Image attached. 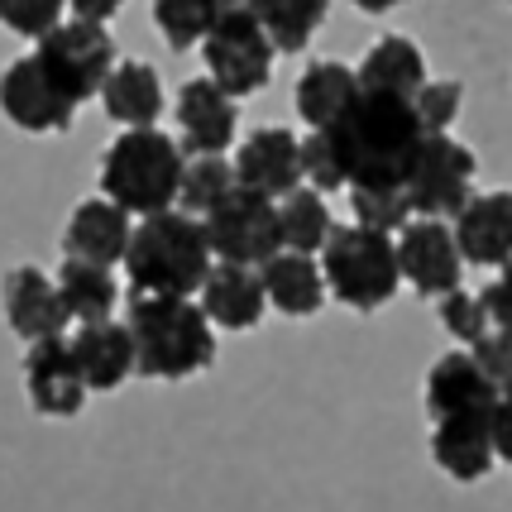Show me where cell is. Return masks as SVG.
<instances>
[{
  "label": "cell",
  "mask_w": 512,
  "mask_h": 512,
  "mask_svg": "<svg viewBox=\"0 0 512 512\" xmlns=\"http://www.w3.org/2000/svg\"><path fill=\"white\" fill-rule=\"evenodd\" d=\"M460 106H465V87L460 82H426V91L417 96V115H422L426 134H446L455 125Z\"/></svg>",
  "instance_id": "cell-34"
},
{
  "label": "cell",
  "mask_w": 512,
  "mask_h": 512,
  "mask_svg": "<svg viewBox=\"0 0 512 512\" xmlns=\"http://www.w3.org/2000/svg\"><path fill=\"white\" fill-rule=\"evenodd\" d=\"M398 259H402V278H407L417 292H426V297H450V292H460L465 254H460V240H455L450 225L412 221L398 235Z\"/></svg>",
  "instance_id": "cell-11"
},
{
  "label": "cell",
  "mask_w": 512,
  "mask_h": 512,
  "mask_svg": "<svg viewBox=\"0 0 512 512\" xmlns=\"http://www.w3.org/2000/svg\"><path fill=\"white\" fill-rule=\"evenodd\" d=\"M125 326L134 331L144 379H192L216 359V326L192 297H134Z\"/></svg>",
  "instance_id": "cell-3"
},
{
  "label": "cell",
  "mask_w": 512,
  "mask_h": 512,
  "mask_svg": "<svg viewBox=\"0 0 512 512\" xmlns=\"http://www.w3.org/2000/svg\"><path fill=\"white\" fill-rule=\"evenodd\" d=\"M130 245H134L130 211H120L106 197L82 201L63 225V259H77V264H96V268L125 264Z\"/></svg>",
  "instance_id": "cell-14"
},
{
  "label": "cell",
  "mask_w": 512,
  "mask_h": 512,
  "mask_svg": "<svg viewBox=\"0 0 512 512\" xmlns=\"http://www.w3.org/2000/svg\"><path fill=\"white\" fill-rule=\"evenodd\" d=\"M493 450H498V460L512 465V388L498 398V412H493Z\"/></svg>",
  "instance_id": "cell-38"
},
{
  "label": "cell",
  "mask_w": 512,
  "mask_h": 512,
  "mask_svg": "<svg viewBox=\"0 0 512 512\" xmlns=\"http://www.w3.org/2000/svg\"><path fill=\"white\" fill-rule=\"evenodd\" d=\"M455 240L465 264H512V192H484L465 206V216L455 221Z\"/></svg>",
  "instance_id": "cell-19"
},
{
  "label": "cell",
  "mask_w": 512,
  "mask_h": 512,
  "mask_svg": "<svg viewBox=\"0 0 512 512\" xmlns=\"http://www.w3.org/2000/svg\"><path fill=\"white\" fill-rule=\"evenodd\" d=\"M58 292H63L72 321H82V326L111 321L115 302H120V288H115L111 268L77 264V259H63V264H58Z\"/></svg>",
  "instance_id": "cell-26"
},
{
  "label": "cell",
  "mask_w": 512,
  "mask_h": 512,
  "mask_svg": "<svg viewBox=\"0 0 512 512\" xmlns=\"http://www.w3.org/2000/svg\"><path fill=\"white\" fill-rule=\"evenodd\" d=\"M178 125H182V154L225 158L230 139L240 130V111L211 77H192L178 91Z\"/></svg>",
  "instance_id": "cell-16"
},
{
  "label": "cell",
  "mask_w": 512,
  "mask_h": 512,
  "mask_svg": "<svg viewBox=\"0 0 512 512\" xmlns=\"http://www.w3.org/2000/svg\"><path fill=\"white\" fill-rule=\"evenodd\" d=\"M498 398L503 393L479 369L474 350H450L426 374V412H431L436 426L441 422H493Z\"/></svg>",
  "instance_id": "cell-10"
},
{
  "label": "cell",
  "mask_w": 512,
  "mask_h": 512,
  "mask_svg": "<svg viewBox=\"0 0 512 512\" xmlns=\"http://www.w3.org/2000/svg\"><path fill=\"white\" fill-rule=\"evenodd\" d=\"M235 192H240L235 158H192L187 163V178H182V211L187 216H211Z\"/></svg>",
  "instance_id": "cell-28"
},
{
  "label": "cell",
  "mask_w": 512,
  "mask_h": 512,
  "mask_svg": "<svg viewBox=\"0 0 512 512\" xmlns=\"http://www.w3.org/2000/svg\"><path fill=\"white\" fill-rule=\"evenodd\" d=\"M115 15H120V0H72V20L96 24V29H106Z\"/></svg>",
  "instance_id": "cell-39"
},
{
  "label": "cell",
  "mask_w": 512,
  "mask_h": 512,
  "mask_svg": "<svg viewBox=\"0 0 512 512\" xmlns=\"http://www.w3.org/2000/svg\"><path fill=\"white\" fill-rule=\"evenodd\" d=\"M5 316H10V326H15L29 345L58 340L63 326L72 321L58 283H53L48 273H39V268H15V273L5 278Z\"/></svg>",
  "instance_id": "cell-17"
},
{
  "label": "cell",
  "mask_w": 512,
  "mask_h": 512,
  "mask_svg": "<svg viewBox=\"0 0 512 512\" xmlns=\"http://www.w3.org/2000/svg\"><path fill=\"white\" fill-rule=\"evenodd\" d=\"M350 206H355V225L364 230H379V235H393V230H407L412 225V197H407V187L398 192H350Z\"/></svg>",
  "instance_id": "cell-31"
},
{
  "label": "cell",
  "mask_w": 512,
  "mask_h": 512,
  "mask_svg": "<svg viewBox=\"0 0 512 512\" xmlns=\"http://www.w3.org/2000/svg\"><path fill=\"white\" fill-rule=\"evenodd\" d=\"M0 101H5V115L20 125V130L34 134H58L72 125L77 106L63 96V87L44 72V63L29 53V58H15L5 82H0Z\"/></svg>",
  "instance_id": "cell-12"
},
{
  "label": "cell",
  "mask_w": 512,
  "mask_h": 512,
  "mask_svg": "<svg viewBox=\"0 0 512 512\" xmlns=\"http://www.w3.org/2000/svg\"><path fill=\"white\" fill-rule=\"evenodd\" d=\"M359 72V87L364 91H379V96H398V101H412L426 91V58L422 48L402 34H388L379 44L364 53V63L355 67Z\"/></svg>",
  "instance_id": "cell-21"
},
{
  "label": "cell",
  "mask_w": 512,
  "mask_h": 512,
  "mask_svg": "<svg viewBox=\"0 0 512 512\" xmlns=\"http://www.w3.org/2000/svg\"><path fill=\"white\" fill-rule=\"evenodd\" d=\"M24 383H29V398H34V407L44 417H77L91 393L67 335L44 340V345H29V355H24Z\"/></svg>",
  "instance_id": "cell-13"
},
{
  "label": "cell",
  "mask_w": 512,
  "mask_h": 512,
  "mask_svg": "<svg viewBox=\"0 0 512 512\" xmlns=\"http://www.w3.org/2000/svg\"><path fill=\"white\" fill-rule=\"evenodd\" d=\"M101 106L125 130H154V120L163 115V82L149 63H120L101 91Z\"/></svg>",
  "instance_id": "cell-23"
},
{
  "label": "cell",
  "mask_w": 512,
  "mask_h": 512,
  "mask_svg": "<svg viewBox=\"0 0 512 512\" xmlns=\"http://www.w3.org/2000/svg\"><path fill=\"white\" fill-rule=\"evenodd\" d=\"M302 182H307L312 192H340V187H345V178H340V168H335V158L321 134L302 139Z\"/></svg>",
  "instance_id": "cell-35"
},
{
  "label": "cell",
  "mask_w": 512,
  "mask_h": 512,
  "mask_svg": "<svg viewBox=\"0 0 512 512\" xmlns=\"http://www.w3.org/2000/svg\"><path fill=\"white\" fill-rule=\"evenodd\" d=\"M34 58L44 63V72L63 87V96L72 106H82L91 96H101L106 82H111L115 63V44L106 29L96 24H82V20H67L58 34H48L44 44L34 48Z\"/></svg>",
  "instance_id": "cell-8"
},
{
  "label": "cell",
  "mask_w": 512,
  "mask_h": 512,
  "mask_svg": "<svg viewBox=\"0 0 512 512\" xmlns=\"http://www.w3.org/2000/svg\"><path fill=\"white\" fill-rule=\"evenodd\" d=\"M206 221H192L187 211H163L134 225V245L125 259L134 297H192L216 273L211 264Z\"/></svg>",
  "instance_id": "cell-2"
},
{
  "label": "cell",
  "mask_w": 512,
  "mask_h": 512,
  "mask_svg": "<svg viewBox=\"0 0 512 512\" xmlns=\"http://www.w3.org/2000/svg\"><path fill=\"white\" fill-rule=\"evenodd\" d=\"M201 307L211 316V326H221V331H249V326H259V321H264V307H268L264 273L235 268V264H216V273H211L206 288H201Z\"/></svg>",
  "instance_id": "cell-20"
},
{
  "label": "cell",
  "mask_w": 512,
  "mask_h": 512,
  "mask_svg": "<svg viewBox=\"0 0 512 512\" xmlns=\"http://www.w3.org/2000/svg\"><path fill=\"white\" fill-rule=\"evenodd\" d=\"M216 20H221V5H206V0H158L154 5L158 34L168 39V48H178V53L192 44H206Z\"/></svg>",
  "instance_id": "cell-30"
},
{
  "label": "cell",
  "mask_w": 512,
  "mask_h": 512,
  "mask_svg": "<svg viewBox=\"0 0 512 512\" xmlns=\"http://www.w3.org/2000/svg\"><path fill=\"white\" fill-rule=\"evenodd\" d=\"M335 235V221L326 211V197L312 192V187H297L288 201H283V240H288V254H307L312 259L316 249L326 254Z\"/></svg>",
  "instance_id": "cell-27"
},
{
  "label": "cell",
  "mask_w": 512,
  "mask_h": 512,
  "mask_svg": "<svg viewBox=\"0 0 512 512\" xmlns=\"http://www.w3.org/2000/svg\"><path fill=\"white\" fill-rule=\"evenodd\" d=\"M0 20H5V29L29 34V39H39V44H44L48 34H58V29L67 24V5H58V0H39V5H20V0H10V5L0 10Z\"/></svg>",
  "instance_id": "cell-33"
},
{
  "label": "cell",
  "mask_w": 512,
  "mask_h": 512,
  "mask_svg": "<svg viewBox=\"0 0 512 512\" xmlns=\"http://www.w3.org/2000/svg\"><path fill=\"white\" fill-rule=\"evenodd\" d=\"M321 139H326L350 192H398V187H407L417 154L431 134H426L412 101L359 91V101L331 130H321Z\"/></svg>",
  "instance_id": "cell-1"
},
{
  "label": "cell",
  "mask_w": 512,
  "mask_h": 512,
  "mask_svg": "<svg viewBox=\"0 0 512 512\" xmlns=\"http://www.w3.org/2000/svg\"><path fill=\"white\" fill-rule=\"evenodd\" d=\"M359 72L345 63H335V58H321V63H312L307 72H302V82H297V91H292V101H297V115L312 125V134L331 130L340 115L350 111L359 101Z\"/></svg>",
  "instance_id": "cell-22"
},
{
  "label": "cell",
  "mask_w": 512,
  "mask_h": 512,
  "mask_svg": "<svg viewBox=\"0 0 512 512\" xmlns=\"http://www.w3.org/2000/svg\"><path fill=\"white\" fill-rule=\"evenodd\" d=\"M479 302H484V312H489L493 331L512 335V264L498 268V278H493L489 288L479 292Z\"/></svg>",
  "instance_id": "cell-37"
},
{
  "label": "cell",
  "mask_w": 512,
  "mask_h": 512,
  "mask_svg": "<svg viewBox=\"0 0 512 512\" xmlns=\"http://www.w3.org/2000/svg\"><path fill=\"white\" fill-rule=\"evenodd\" d=\"M206 240H211V254L221 264L235 268H254V264H273L278 254H288V240H283V206L264 192H249L240 187L235 197L216 206L206 216Z\"/></svg>",
  "instance_id": "cell-7"
},
{
  "label": "cell",
  "mask_w": 512,
  "mask_h": 512,
  "mask_svg": "<svg viewBox=\"0 0 512 512\" xmlns=\"http://www.w3.org/2000/svg\"><path fill=\"white\" fill-rule=\"evenodd\" d=\"M441 326H446L455 340H465L469 350H479V345L493 335V321H489V312H484V302L465 288L441 297Z\"/></svg>",
  "instance_id": "cell-32"
},
{
  "label": "cell",
  "mask_w": 512,
  "mask_h": 512,
  "mask_svg": "<svg viewBox=\"0 0 512 512\" xmlns=\"http://www.w3.org/2000/svg\"><path fill=\"white\" fill-rule=\"evenodd\" d=\"M474 154L450 134H431L417 154V168L407 178V197L417 221H441V216H465V206L474 201Z\"/></svg>",
  "instance_id": "cell-9"
},
{
  "label": "cell",
  "mask_w": 512,
  "mask_h": 512,
  "mask_svg": "<svg viewBox=\"0 0 512 512\" xmlns=\"http://www.w3.org/2000/svg\"><path fill=\"white\" fill-rule=\"evenodd\" d=\"M264 288L268 307H278L283 316H316L326 302V268L307 254H278L273 264H264Z\"/></svg>",
  "instance_id": "cell-25"
},
{
  "label": "cell",
  "mask_w": 512,
  "mask_h": 512,
  "mask_svg": "<svg viewBox=\"0 0 512 512\" xmlns=\"http://www.w3.org/2000/svg\"><path fill=\"white\" fill-rule=\"evenodd\" d=\"M474 359H479V369L493 379V388H498V393H508L512 388V335L493 331L489 340L474 350Z\"/></svg>",
  "instance_id": "cell-36"
},
{
  "label": "cell",
  "mask_w": 512,
  "mask_h": 512,
  "mask_svg": "<svg viewBox=\"0 0 512 512\" xmlns=\"http://www.w3.org/2000/svg\"><path fill=\"white\" fill-rule=\"evenodd\" d=\"M273 53H278V48H273L264 20H259V5H221V20L211 29V39L201 44V58H206L211 82H216L230 101L254 96L259 87H268Z\"/></svg>",
  "instance_id": "cell-6"
},
{
  "label": "cell",
  "mask_w": 512,
  "mask_h": 512,
  "mask_svg": "<svg viewBox=\"0 0 512 512\" xmlns=\"http://www.w3.org/2000/svg\"><path fill=\"white\" fill-rule=\"evenodd\" d=\"M321 268H326V288L355 312L388 307L402 283L398 240L379 235V230H364V225H335L331 245L321 254Z\"/></svg>",
  "instance_id": "cell-5"
},
{
  "label": "cell",
  "mask_w": 512,
  "mask_h": 512,
  "mask_svg": "<svg viewBox=\"0 0 512 512\" xmlns=\"http://www.w3.org/2000/svg\"><path fill=\"white\" fill-rule=\"evenodd\" d=\"M235 173H240V187L264 192L273 201H288L297 187H307L302 182V144L283 125H268V130L249 134L240 144V154H235Z\"/></svg>",
  "instance_id": "cell-15"
},
{
  "label": "cell",
  "mask_w": 512,
  "mask_h": 512,
  "mask_svg": "<svg viewBox=\"0 0 512 512\" xmlns=\"http://www.w3.org/2000/svg\"><path fill=\"white\" fill-rule=\"evenodd\" d=\"M431 455L455 484L484 479L493 465V422H441L431 426Z\"/></svg>",
  "instance_id": "cell-24"
},
{
  "label": "cell",
  "mask_w": 512,
  "mask_h": 512,
  "mask_svg": "<svg viewBox=\"0 0 512 512\" xmlns=\"http://www.w3.org/2000/svg\"><path fill=\"white\" fill-rule=\"evenodd\" d=\"M259 20H264L278 53H302L326 20V5L321 0H268V5H259Z\"/></svg>",
  "instance_id": "cell-29"
},
{
  "label": "cell",
  "mask_w": 512,
  "mask_h": 512,
  "mask_svg": "<svg viewBox=\"0 0 512 512\" xmlns=\"http://www.w3.org/2000/svg\"><path fill=\"white\" fill-rule=\"evenodd\" d=\"M187 154L163 130H125L101 158V192L130 216H163L182 201Z\"/></svg>",
  "instance_id": "cell-4"
},
{
  "label": "cell",
  "mask_w": 512,
  "mask_h": 512,
  "mask_svg": "<svg viewBox=\"0 0 512 512\" xmlns=\"http://www.w3.org/2000/svg\"><path fill=\"white\" fill-rule=\"evenodd\" d=\"M72 350H77V364L87 374L91 393H115L139 369V345H134V331L125 321L82 326V331L72 335Z\"/></svg>",
  "instance_id": "cell-18"
}]
</instances>
